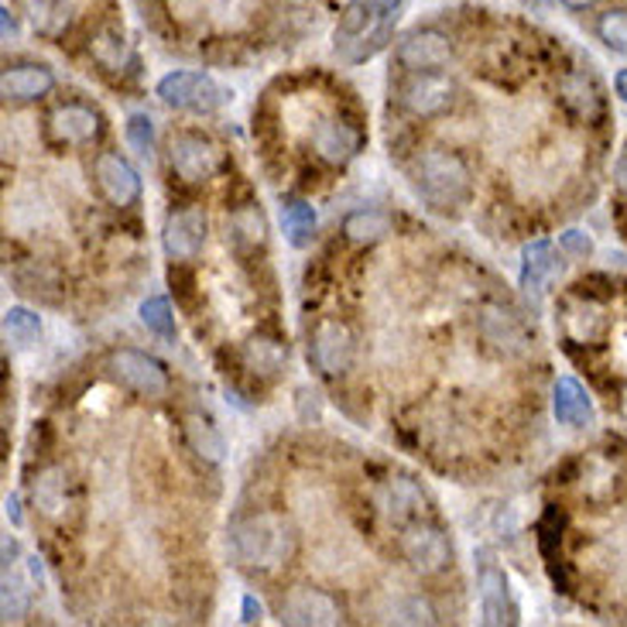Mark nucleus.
I'll use <instances>...</instances> for the list:
<instances>
[{"instance_id":"1","label":"nucleus","mask_w":627,"mask_h":627,"mask_svg":"<svg viewBox=\"0 0 627 627\" xmlns=\"http://www.w3.org/2000/svg\"><path fill=\"white\" fill-rule=\"evenodd\" d=\"M411 189L435 213H459L474 196V175L459 155L432 148L411 161Z\"/></svg>"},{"instance_id":"2","label":"nucleus","mask_w":627,"mask_h":627,"mask_svg":"<svg viewBox=\"0 0 627 627\" xmlns=\"http://www.w3.org/2000/svg\"><path fill=\"white\" fill-rule=\"evenodd\" d=\"M234 549L241 563L254 569H274L292 560L295 531L278 515H254L234 525Z\"/></svg>"},{"instance_id":"3","label":"nucleus","mask_w":627,"mask_h":627,"mask_svg":"<svg viewBox=\"0 0 627 627\" xmlns=\"http://www.w3.org/2000/svg\"><path fill=\"white\" fill-rule=\"evenodd\" d=\"M158 100L175 110H189V113H217L230 93L202 73H169L158 83Z\"/></svg>"},{"instance_id":"4","label":"nucleus","mask_w":627,"mask_h":627,"mask_svg":"<svg viewBox=\"0 0 627 627\" xmlns=\"http://www.w3.org/2000/svg\"><path fill=\"white\" fill-rule=\"evenodd\" d=\"M107 370H110L113 381L124 384L134 394H142V398H165L169 394V370L161 367L155 357H148L142 351H131V346L113 351L107 360Z\"/></svg>"},{"instance_id":"5","label":"nucleus","mask_w":627,"mask_h":627,"mask_svg":"<svg viewBox=\"0 0 627 627\" xmlns=\"http://www.w3.org/2000/svg\"><path fill=\"white\" fill-rule=\"evenodd\" d=\"M398 100L415 118H443L456 103V83L435 69V73H405L398 86Z\"/></svg>"},{"instance_id":"6","label":"nucleus","mask_w":627,"mask_h":627,"mask_svg":"<svg viewBox=\"0 0 627 627\" xmlns=\"http://www.w3.org/2000/svg\"><path fill=\"white\" fill-rule=\"evenodd\" d=\"M402 552H405V560L411 563V569L422 573V576H435V573H443L453 563V545L446 539V531L439 525H432V521H422V518H415V521L405 525Z\"/></svg>"},{"instance_id":"7","label":"nucleus","mask_w":627,"mask_h":627,"mask_svg":"<svg viewBox=\"0 0 627 627\" xmlns=\"http://www.w3.org/2000/svg\"><path fill=\"white\" fill-rule=\"evenodd\" d=\"M169 165L182 182L199 185V182H209L220 172L223 155L209 137H202L196 131H182L169 142Z\"/></svg>"},{"instance_id":"8","label":"nucleus","mask_w":627,"mask_h":627,"mask_svg":"<svg viewBox=\"0 0 627 627\" xmlns=\"http://www.w3.org/2000/svg\"><path fill=\"white\" fill-rule=\"evenodd\" d=\"M309 357H312L319 374H327V378L346 374V370L354 367V357H357V343H354L351 327L340 319H322L312 330Z\"/></svg>"},{"instance_id":"9","label":"nucleus","mask_w":627,"mask_h":627,"mask_svg":"<svg viewBox=\"0 0 627 627\" xmlns=\"http://www.w3.org/2000/svg\"><path fill=\"white\" fill-rule=\"evenodd\" d=\"M45 131L56 148H86L103 134V118L86 103H59L45 121Z\"/></svg>"},{"instance_id":"10","label":"nucleus","mask_w":627,"mask_h":627,"mask_svg":"<svg viewBox=\"0 0 627 627\" xmlns=\"http://www.w3.org/2000/svg\"><path fill=\"white\" fill-rule=\"evenodd\" d=\"M453 59V41L439 28H418L405 35L394 49V62H398L405 73H435V69L450 65Z\"/></svg>"},{"instance_id":"11","label":"nucleus","mask_w":627,"mask_h":627,"mask_svg":"<svg viewBox=\"0 0 627 627\" xmlns=\"http://www.w3.org/2000/svg\"><path fill=\"white\" fill-rule=\"evenodd\" d=\"M209 237V220L202 206H182L169 213L165 230H161V244L172 261H193L196 254L206 247Z\"/></svg>"},{"instance_id":"12","label":"nucleus","mask_w":627,"mask_h":627,"mask_svg":"<svg viewBox=\"0 0 627 627\" xmlns=\"http://www.w3.org/2000/svg\"><path fill=\"white\" fill-rule=\"evenodd\" d=\"M282 620L295 627H319V624H340L343 611L327 590L298 587L282 600Z\"/></svg>"},{"instance_id":"13","label":"nucleus","mask_w":627,"mask_h":627,"mask_svg":"<svg viewBox=\"0 0 627 627\" xmlns=\"http://www.w3.org/2000/svg\"><path fill=\"white\" fill-rule=\"evenodd\" d=\"M93 172H97V185L100 193L113 202V206H134L137 199H142V175L134 172L131 161H124L121 155L113 151H103L97 158V165H93Z\"/></svg>"},{"instance_id":"14","label":"nucleus","mask_w":627,"mask_h":627,"mask_svg":"<svg viewBox=\"0 0 627 627\" xmlns=\"http://www.w3.org/2000/svg\"><path fill=\"white\" fill-rule=\"evenodd\" d=\"M364 145V134L343 118H333V121H322L312 134V148L322 161H330V165H346L351 158H357Z\"/></svg>"},{"instance_id":"15","label":"nucleus","mask_w":627,"mask_h":627,"mask_svg":"<svg viewBox=\"0 0 627 627\" xmlns=\"http://www.w3.org/2000/svg\"><path fill=\"white\" fill-rule=\"evenodd\" d=\"M477 587H480L483 624H515L518 611H515V600H511V590H507V576L494 563H480Z\"/></svg>"},{"instance_id":"16","label":"nucleus","mask_w":627,"mask_h":627,"mask_svg":"<svg viewBox=\"0 0 627 627\" xmlns=\"http://www.w3.org/2000/svg\"><path fill=\"white\" fill-rule=\"evenodd\" d=\"M226 244L237 254H258L268 244V220L258 202L237 206L226 220Z\"/></svg>"},{"instance_id":"17","label":"nucleus","mask_w":627,"mask_h":627,"mask_svg":"<svg viewBox=\"0 0 627 627\" xmlns=\"http://www.w3.org/2000/svg\"><path fill=\"white\" fill-rule=\"evenodd\" d=\"M52 86H56L52 69H49V65H38V62L11 65V69H4V79H0V89H4V97H8V100H17V103L49 97Z\"/></svg>"},{"instance_id":"18","label":"nucleus","mask_w":627,"mask_h":627,"mask_svg":"<svg viewBox=\"0 0 627 627\" xmlns=\"http://www.w3.org/2000/svg\"><path fill=\"white\" fill-rule=\"evenodd\" d=\"M552 411H555V422L569 426V429H583L593 422V402L587 388L579 384L576 378H560L552 391Z\"/></svg>"},{"instance_id":"19","label":"nucleus","mask_w":627,"mask_h":627,"mask_svg":"<svg viewBox=\"0 0 627 627\" xmlns=\"http://www.w3.org/2000/svg\"><path fill=\"white\" fill-rule=\"evenodd\" d=\"M563 274V261L555 258V250L549 241H536L525 247V261H521V288L531 295H542L552 278Z\"/></svg>"},{"instance_id":"20","label":"nucleus","mask_w":627,"mask_h":627,"mask_svg":"<svg viewBox=\"0 0 627 627\" xmlns=\"http://www.w3.org/2000/svg\"><path fill=\"white\" fill-rule=\"evenodd\" d=\"M563 322H566L569 340H576V343H597V340L607 336V316H603V309L593 298L573 302L563 316Z\"/></svg>"},{"instance_id":"21","label":"nucleus","mask_w":627,"mask_h":627,"mask_svg":"<svg viewBox=\"0 0 627 627\" xmlns=\"http://www.w3.org/2000/svg\"><path fill=\"white\" fill-rule=\"evenodd\" d=\"M182 432H185V443H189V450H193L199 459L220 463V459L226 456V439L220 435V429L209 422L206 415H185Z\"/></svg>"},{"instance_id":"22","label":"nucleus","mask_w":627,"mask_h":627,"mask_svg":"<svg viewBox=\"0 0 627 627\" xmlns=\"http://www.w3.org/2000/svg\"><path fill=\"white\" fill-rule=\"evenodd\" d=\"M426 504V497H422V491L411 483V480H391L388 487H384V494H381V511L391 518V521H398V525H408V521H415V515H418V507Z\"/></svg>"},{"instance_id":"23","label":"nucleus","mask_w":627,"mask_h":627,"mask_svg":"<svg viewBox=\"0 0 627 627\" xmlns=\"http://www.w3.org/2000/svg\"><path fill=\"white\" fill-rule=\"evenodd\" d=\"M343 234H346V241L364 244V247L381 244L391 234V217L381 213V209H357V213L343 220Z\"/></svg>"},{"instance_id":"24","label":"nucleus","mask_w":627,"mask_h":627,"mask_svg":"<svg viewBox=\"0 0 627 627\" xmlns=\"http://www.w3.org/2000/svg\"><path fill=\"white\" fill-rule=\"evenodd\" d=\"M244 364H247L250 374L274 378L278 370H282V364H285V351H282V343H274V340L250 336L244 343Z\"/></svg>"},{"instance_id":"25","label":"nucleus","mask_w":627,"mask_h":627,"mask_svg":"<svg viewBox=\"0 0 627 627\" xmlns=\"http://www.w3.org/2000/svg\"><path fill=\"white\" fill-rule=\"evenodd\" d=\"M282 223H285V237L292 247H309L312 237H316V209L309 202H288L285 213H282Z\"/></svg>"},{"instance_id":"26","label":"nucleus","mask_w":627,"mask_h":627,"mask_svg":"<svg viewBox=\"0 0 627 627\" xmlns=\"http://www.w3.org/2000/svg\"><path fill=\"white\" fill-rule=\"evenodd\" d=\"M35 504L45 511L49 518H59L65 511V474L62 470H45L35 480Z\"/></svg>"},{"instance_id":"27","label":"nucleus","mask_w":627,"mask_h":627,"mask_svg":"<svg viewBox=\"0 0 627 627\" xmlns=\"http://www.w3.org/2000/svg\"><path fill=\"white\" fill-rule=\"evenodd\" d=\"M563 97L569 100V107H576L579 113H583V118H593V113L600 110V86L583 73H573L563 83Z\"/></svg>"},{"instance_id":"28","label":"nucleus","mask_w":627,"mask_h":627,"mask_svg":"<svg viewBox=\"0 0 627 627\" xmlns=\"http://www.w3.org/2000/svg\"><path fill=\"white\" fill-rule=\"evenodd\" d=\"M32 21L41 35H62L69 25V4L65 0H32Z\"/></svg>"},{"instance_id":"29","label":"nucleus","mask_w":627,"mask_h":627,"mask_svg":"<svg viewBox=\"0 0 627 627\" xmlns=\"http://www.w3.org/2000/svg\"><path fill=\"white\" fill-rule=\"evenodd\" d=\"M142 322L155 333V336H165L172 340L175 336V316H172V306L169 298H145L142 302Z\"/></svg>"},{"instance_id":"30","label":"nucleus","mask_w":627,"mask_h":627,"mask_svg":"<svg viewBox=\"0 0 627 627\" xmlns=\"http://www.w3.org/2000/svg\"><path fill=\"white\" fill-rule=\"evenodd\" d=\"M38 333H41V322L35 312H28V309H8L4 312V336L8 340L28 346Z\"/></svg>"},{"instance_id":"31","label":"nucleus","mask_w":627,"mask_h":627,"mask_svg":"<svg viewBox=\"0 0 627 627\" xmlns=\"http://www.w3.org/2000/svg\"><path fill=\"white\" fill-rule=\"evenodd\" d=\"M597 35L600 41L607 45V49L614 52H627V11H607V14H600L597 21Z\"/></svg>"},{"instance_id":"32","label":"nucleus","mask_w":627,"mask_h":627,"mask_svg":"<svg viewBox=\"0 0 627 627\" xmlns=\"http://www.w3.org/2000/svg\"><path fill=\"white\" fill-rule=\"evenodd\" d=\"M127 142L137 155H151L155 148V124L148 113H131L127 118Z\"/></svg>"},{"instance_id":"33","label":"nucleus","mask_w":627,"mask_h":627,"mask_svg":"<svg viewBox=\"0 0 627 627\" xmlns=\"http://www.w3.org/2000/svg\"><path fill=\"white\" fill-rule=\"evenodd\" d=\"M93 56H97V62H103L107 69L121 65L124 62V35L103 32L97 41H93Z\"/></svg>"},{"instance_id":"34","label":"nucleus","mask_w":627,"mask_h":627,"mask_svg":"<svg viewBox=\"0 0 627 627\" xmlns=\"http://www.w3.org/2000/svg\"><path fill=\"white\" fill-rule=\"evenodd\" d=\"M25 607H28V597H25V590H21V583L17 579H4V617L8 620H17L21 614H25Z\"/></svg>"},{"instance_id":"35","label":"nucleus","mask_w":627,"mask_h":627,"mask_svg":"<svg viewBox=\"0 0 627 627\" xmlns=\"http://www.w3.org/2000/svg\"><path fill=\"white\" fill-rule=\"evenodd\" d=\"M560 244L569 254H576V258H590V254H593V241L583 234V230H566V234L560 237Z\"/></svg>"},{"instance_id":"36","label":"nucleus","mask_w":627,"mask_h":627,"mask_svg":"<svg viewBox=\"0 0 627 627\" xmlns=\"http://www.w3.org/2000/svg\"><path fill=\"white\" fill-rule=\"evenodd\" d=\"M241 614H244V624H254V620H261L265 617V607H261V600L254 597V593H247L244 597V603H241Z\"/></svg>"},{"instance_id":"37","label":"nucleus","mask_w":627,"mask_h":627,"mask_svg":"<svg viewBox=\"0 0 627 627\" xmlns=\"http://www.w3.org/2000/svg\"><path fill=\"white\" fill-rule=\"evenodd\" d=\"M614 86H617V97L627 103V69H620V73H617V79H614Z\"/></svg>"},{"instance_id":"38","label":"nucleus","mask_w":627,"mask_h":627,"mask_svg":"<svg viewBox=\"0 0 627 627\" xmlns=\"http://www.w3.org/2000/svg\"><path fill=\"white\" fill-rule=\"evenodd\" d=\"M617 185H620V193H627V155L617 161Z\"/></svg>"},{"instance_id":"39","label":"nucleus","mask_w":627,"mask_h":627,"mask_svg":"<svg viewBox=\"0 0 627 627\" xmlns=\"http://www.w3.org/2000/svg\"><path fill=\"white\" fill-rule=\"evenodd\" d=\"M563 4H566L569 11H587V8L597 4V0H563Z\"/></svg>"},{"instance_id":"40","label":"nucleus","mask_w":627,"mask_h":627,"mask_svg":"<svg viewBox=\"0 0 627 627\" xmlns=\"http://www.w3.org/2000/svg\"><path fill=\"white\" fill-rule=\"evenodd\" d=\"M0 14H4V38H11L14 32H17V25H14V17H11V11L4 8V11H0Z\"/></svg>"},{"instance_id":"41","label":"nucleus","mask_w":627,"mask_h":627,"mask_svg":"<svg viewBox=\"0 0 627 627\" xmlns=\"http://www.w3.org/2000/svg\"><path fill=\"white\" fill-rule=\"evenodd\" d=\"M521 4H528V8H545L549 0H521Z\"/></svg>"},{"instance_id":"42","label":"nucleus","mask_w":627,"mask_h":627,"mask_svg":"<svg viewBox=\"0 0 627 627\" xmlns=\"http://www.w3.org/2000/svg\"><path fill=\"white\" fill-rule=\"evenodd\" d=\"M620 411H624V418H627V388H624V394H620Z\"/></svg>"}]
</instances>
